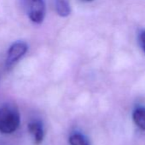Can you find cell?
<instances>
[{
    "label": "cell",
    "mask_w": 145,
    "mask_h": 145,
    "mask_svg": "<svg viewBox=\"0 0 145 145\" xmlns=\"http://www.w3.org/2000/svg\"><path fill=\"white\" fill-rule=\"evenodd\" d=\"M20 125V114L11 106L0 107V133L10 134L15 133Z\"/></svg>",
    "instance_id": "6da1fadb"
},
{
    "label": "cell",
    "mask_w": 145,
    "mask_h": 145,
    "mask_svg": "<svg viewBox=\"0 0 145 145\" xmlns=\"http://www.w3.org/2000/svg\"><path fill=\"white\" fill-rule=\"evenodd\" d=\"M28 47L23 42H16L13 43L9 48L5 66L7 70H10L26 53Z\"/></svg>",
    "instance_id": "7a4b0ae2"
},
{
    "label": "cell",
    "mask_w": 145,
    "mask_h": 145,
    "mask_svg": "<svg viewBox=\"0 0 145 145\" xmlns=\"http://www.w3.org/2000/svg\"><path fill=\"white\" fill-rule=\"evenodd\" d=\"M28 14L30 20L36 24L43 22L45 16V3L44 0H29Z\"/></svg>",
    "instance_id": "3957f363"
},
{
    "label": "cell",
    "mask_w": 145,
    "mask_h": 145,
    "mask_svg": "<svg viewBox=\"0 0 145 145\" xmlns=\"http://www.w3.org/2000/svg\"><path fill=\"white\" fill-rule=\"evenodd\" d=\"M27 128L29 133L32 135L34 139V144L37 145L40 144L43 142L44 133L43 124L39 121H32L27 125Z\"/></svg>",
    "instance_id": "277c9868"
},
{
    "label": "cell",
    "mask_w": 145,
    "mask_h": 145,
    "mask_svg": "<svg viewBox=\"0 0 145 145\" xmlns=\"http://www.w3.org/2000/svg\"><path fill=\"white\" fill-rule=\"evenodd\" d=\"M132 119L134 123L141 129L145 130V108L138 107L132 114Z\"/></svg>",
    "instance_id": "5b68a950"
},
{
    "label": "cell",
    "mask_w": 145,
    "mask_h": 145,
    "mask_svg": "<svg viewBox=\"0 0 145 145\" xmlns=\"http://www.w3.org/2000/svg\"><path fill=\"white\" fill-rule=\"evenodd\" d=\"M56 9L62 17L68 16L71 13L70 5L67 0H56Z\"/></svg>",
    "instance_id": "8992f818"
},
{
    "label": "cell",
    "mask_w": 145,
    "mask_h": 145,
    "mask_svg": "<svg viewBox=\"0 0 145 145\" xmlns=\"http://www.w3.org/2000/svg\"><path fill=\"white\" fill-rule=\"evenodd\" d=\"M70 145H91L88 138L81 133H73L69 137Z\"/></svg>",
    "instance_id": "52a82bcc"
},
{
    "label": "cell",
    "mask_w": 145,
    "mask_h": 145,
    "mask_svg": "<svg viewBox=\"0 0 145 145\" xmlns=\"http://www.w3.org/2000/svg\"><path fill=\"white\" fill-rule=\"evenodd\" d=\"M139 42L144 52L145 53V30L142 31L139 34Z\"/></svg>",
    "instance_id": "ba28073f"
},
{
    "label": "cell",
    "mask_w": 145,
    "mask_h": 145,
    "mask_svg": "<svg viewBox=\"0 0 145 145\" xmlns=\"http://www.w3.org/2000/svg\"><path fill=\"white\" fill-rule=\"evenodd\" d=\"M84 1H85V2H91V1H93V0H84Z\"/></svg>",
    "instance_id": "9c48e42d"
}]
</instances>
